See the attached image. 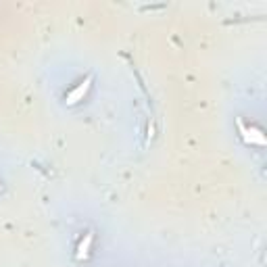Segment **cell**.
I'll list each match as a JSON object with an SVG mask.
<instances>
[{
    "mask_svg": "<svg viewBox=\"0 0 267 267\" xmlns=\"http://www.w3.org/2000/svg\"><path fill=\"white\" fill-rule=\"evenodd\" d=\"M92 238H94V234L88 232V234H86V236H84L82 242H79V246H77V252H75V257L79 259V261L88 259V255H90V246H92Z\"/></svg>",
    "mask_w": 267,
    "mask_h": 267,
    "instance_id": "cell-3",
    "label": "cell"
},
{
    "mask_svg": "<svg viewBox=\"0 0 267 267\" xmlns=\"http://www.w3.org/2000/svg\"><path fill=\"white\" fill-rule=\"evenodd\" d=\"M90 86H92V75H88V77L84 79V82H79L75 88H73L69 94H67V98H65L67 106H73V104H77L79 100H84V96L88 94V90H90Z\"/></svg>",
    "mask_w": 267,
    "mask_h": 267,
    "instance_id": "cell-2",
    "label": "cell"
},
{
    "mask_svg": "<svg viewBox=\"0 0 267 267\" xmlns=\"http://www.w3.org/2000/svg\"><path fill=\"white\" fill-rule=\"evenodd\" d=\"M236 123H238V130H240V134H242V140L246 144H252V146H265L267 144L263 132L259 128H252V125H251V128H246L242 119H238Z\"/></svg>",
    "mask_w": 267,
    "mask_h": 267,
    "instance_id": "cell-1",
    "label": "cell"
},
{
    "mask_svg": "<svg viewBox=\"0 0 267 267\" xmlns=\"http://www.w3.org/2000/svg\"><path fill=\"white\" fill-rule=\"evenodd\" d=\"M152 134H155V128H152V123H148V138H146V142H150Z\"/></svg>",
    "mask_w": 267,
    "mask_h": 267,
    "instance_id": "cell-4",
    "label": "cell"
}]
</instances>
